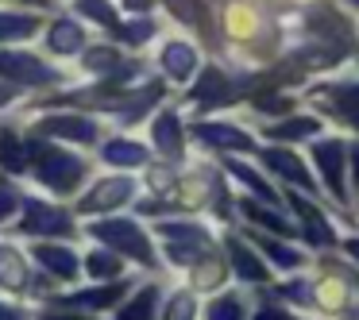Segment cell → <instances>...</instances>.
Here are the masks:
<instances>
[{
  "instance_id": "cell-1",
  "label": "cell",
  "mask_w": 359,
  "mask_h": 320,
  "mask_svg": "<svg viewBox=\"0 0 359 320\" xmlns=\"http://www.w3.org/2000/svg\"><path fill=\"white\" fill-rule=\"evenodd\" d=\"M359 305V266L340 247L317 251L309 266V316L351 320Z\"/></svg>"
},
{
  "instance_id": "cell-2",
  "label": "cell",
  "mask_w": 359,
  "mask_h": 320,
  "mask_svg": "<svg viewBox=\"0 0 359 320\" xmlns=\"http://www.w3.org/2000/svg\"><path fill=\"white\" fill-rule=\"evenodd\" d=\"M305 109H313L328 127H340L348 135H359V70H336L302 85Z\"/></svg>"
},
{
  "instance_id": "cell-3",
  "label": "cell",
  "mask_w": 359,
  "mask_h": 320,
  "mask_svg": "<svg viewBox=\"0 0 359 320\" xmlns=\"http://www.w3.org/2000/svg\"><path fill=\"white\" fill-rule=\"evenodd\" d=\"M348 147L351 135L340 132V127H328L317 139L305 143V155H309L313 170H317V181L325 189V201L336 204L344 212H359L355 193H351V170H348Z\"/></svg>"
},
{
  "instance_id": "cell-4",
  "label": "cell",
  "mask_w": 359,
  "mask_h": 320,
  "mask_svg": "<svg viewBox=\"0 0 359 320\" xmlns=\"http://www.w3.org/2000/svg\"><path fill=\"white\" fill-rule=\"evenodd\" d=\"M255 162L278 181L282 189H302L309 197H325L317 181V170H313L305 147H286V143H259L255 151Z\"/></svg>"
},
{
  "instance_id": "cell-5",
  "label": "cell",
  "mask_w": 359,
  "mask_h": 320,
  "mask_svg": "<svg viewBox=\"0 0 359 320\" xmlns=\"http://www.w3.org/2000/svg\"><path fill=\"white\" fill-rule=\"evenodd\" d=\"M89 235H93L101 247H112L116 255L132 258L135 266H147V270H155V266H158L155 239H151V232L140 224V220L104 216V220H93V224H89Z\"/></svg>"
},
{
  "instance_id": "cell-6",
  "label": "cell",
  "mask_w": 359,
  "mask_h": 320,
  "mask_svg": "<svg viewBox=\"0 0 359 320\" xmlns=\"http://www.w3.org/2000/svg\"><path fill=\"white\" fill-rule=\"evenodd\" d=\"M189 139L197 143V147L212 151V155H255L259 151V132L248 124H240V120H217V116H201L189 124Z\"/></svg>"
},
{
  "instance_id": "cell-7",
  "label": "cell",
  "mask_w": 359,
  "mask_h": 320,
  "mask_svg": "<svg viewBox=\"0 0 359 320\" xmlns=\"http://www.w3.org/2000/svg\"><path fill=\"white\" fill-rule=\"evenodd\" d=\"M220 247H224L228 263H232V278L240 281V286L263 289V286H271V281L278 278V274L271 270V263L263 258V251L248 239V232H243L240 224H224V232H220Z\"/></svg>"
},
{
  "instance_id": "cell-8",
  "label": "cell",
  "mask_w": 359,
  "mask_h": 320,
  "mask_svg": "<svg viewBox=\"0 0 359 320\" xmlns=\"http://www.w3.org/2000/svg\"><path fill=\"white\" fill-rule=\"evenodd\" d=\"M27 151L35 155V178L55 193H74L86 181L89 166L78 155H66L62 147H47V143H27Z\"/></svg>"
},
{
  "instance_id": "cell-9",
  "label": "cell",
  "mask_w": 359,
  "mask_h": 320,
  "mask_svg": "<svg viewBox=\"0 0 359 320\" xmlns=\"http://www.w3.org/2000/svg\"><path fill=\"white\" fill-rule=\"evenodd\" d=\"M240 228L248 232V239L263 251V258L271 263V270L278 274V278H286V274H302V270H309V266H313V251L305 247L302 239L271 235V232H259V228H248V224H240Z\"/></svg>"
},
{
  "instance_id": "cell-10",
  "label": "cell",
  "mask_w": 359,
  "mask_h": 320,
  "mask_svg": "<svg viewBox=\"0 0 359 320\" xmlns=\"http://www.w3.org/2000/svg\"><path fill=\"white\" fill-rule=\"evenodd\" d=\"M220 170L228 174V181H232L240 193H251L266 204H286L282 186L255 162V155H220Z\"/></svg>"
},
{
  "instance_id": "cell-11",
  "label": "cell",
  "mask_w": 359,
  "mask_h": 320,
  "mask_svg": "<svg viewBox=\"0 0 359 320\" xmlns=\"http://www.w3.org/2000/svg\"><path fill=\"white\" fill-rule=\"evenodd\" d=\"M236 224L259 228V232H271V235H286V239H302L297 220L286 204H266L251 193H240V189H236Z\"/></svg>"
},
{
  "instance_id": "cell-12",
  "label": "cell",
  "mask_w": 359,
  "mask_h": 320,
  "mask_svg": "<svg viewBox=\"0 0 359 320\" xmlns=\"http://www.w3.org/2000/svg\"><path fill=\"white\" fill-rule=\"evenodd\" d=\"M259 139L263 143H286V147H305L309 139H317L320 132H328V124L317 116L313 109H297L290 112V116H278V120H263V124H255Z\"/></svg>"
},
{
  "instance_id": "cell-13",
  "label": "cell",
  "mask_w": 359,
  "mask_h": 320,
  "mask_svg": "<svg viewBox=\"0 0 359 320\" xmlns=\"http://www.w3.org/2000/svg\"><path fill=\"white\" fill-rule=\"evenodd\" d=\"M255 301H259L255 289L236 281V286H224V289H217V293L205 297L201 320H251Z\"/></svg>"
},
{
  "instance_id": "cell-14",
  "label": "cell",
  "mask_w": 359,
  "mask_h": 320,
  "mask_svg": "<svg viewBox=\"0 0 359 320\" xmlns=\"http://www.w3.org/2000/svg\"><path fill=\"white\" fill-rule=\"evenodd\" d=\"M132 201H135V181L128 178V174H116V178L97 181V186L78 201V209L86 212V216H104V212H116Z\"/></svg>"
},
{
  "instance_id": "cell-15",
  "label": "cell",
  "mask_w": 359,
  "mask_h": 320,
  "mask_svg": "<svg viewBox=\"0 0 359 320\" xmlns=\"http://www.w3.org/2000/svg\"><path fill=\"white\" fill-rule=\"evenodd\" d=\"M186 143H189V127L182 124L178 109H163L151 120V147H155L166 162L178 166L182 158H186Z\"/></svg>"
},
{
  "instance_id": "cell-16",
  "label": "cell",
  "mask_w": 359,
  "mask_h": 320,
  "mask_svg": "<svg viewBox=\"0 0 359 320\" xmlns=\"http://www.w3.org/2000/svg\"><path fill=\"white\" fill-rule=\"evenodd\" d=\"M186 278H189L186 286H194L201 297H209V293H217V289H224V286H232V281H236L232 278V263H228V255H224L220 243H217V247H209L194 266H189Z\"/></svg>"
},
{
  "instance_id": "cell-17",
  "label": "cell",
  "mask_w": 359,
  "mask_h": 320,
  "mask_svg": "<svg viewBox=\"0 0 359 320\" xmlns=\"http://www.w3.org/2000/svg\"><path fill=\"white\" fill-rule=\"evenodd\" d=\"M158 70H163L166 81H174V85H189V81L197 78V70H201V50H197V43L166 39L163 50H158Z\"/></svg>"
},
{
  "instance_id": "cell-18",
  "label": "cell",
  "mask_w": 359,
  "mask_h": 320,
  "mask_svg": "<svg viewBox=\"0 0 359 320\" xmlns=\"http://www.w3.org/2000/svg\"><path fill=\"white\" fill-rule=\"evenodd\" d=\"M0 78L24 81V85H50V81H58V74L24 50H0Z\"/></svg>"
},
{
  "instance_id": "cell-19",
  "label": "cell",
  "mask_w": 359,
  "mask_h": 320,
  "mask_svg": "<svg viewBox=\"0 0 359 320\" xmlns=\"http://www.w3.org/2000/svg\"><path fill=\"white\" fill-rule=\"evenodd\" d=\"M155 235L163 243H205V247H209V243H220V235L194 216H158Z\"/></svg>"
},
{
  "instance_id": "cell-20",
  "label": "cell",
  "mask_w": 359,
  "mask_h": 320,
  "mask_svg": "<svg viewBox=\"0 0 359 320\" xmlns=\"http://www.w3.org/2000/svg\"><path fill=\"white\" fill-rule=\"evenodd\" d=\"M24 232L27 235H74V224L62 209L43 201H27V216H24Z\"/></svg>"
},
{
  "instance_id": "cell-21",
  "label": "cell",
  "mask_w": 359,
  "mask_h": 320,
  "mask_svg": "<svg viewBox=\"0 0 359 320\" xmlns=\"http://www.w3.org/2000/svg\"><path fill=\"white\" fill-rule=\"evenodd\" d=\"M163 293L166 289L158 286V281L140 286L128 301L116 305V320H158V312H163Z\"/></svg>"
},
{
  "instance_id": "cell-22",
  "label": "cell",
  "mask_w": 359,
  "mask_h": 320,
  "mask_svg": "<svg viewBox=\"0 0 359 320\" xmlns=\"http://www.w3.org/2000/svg\"><path fill=\"white\" fill-rule=\"evenodd\" d=\"M43 135H55V139H70V143H81V147H89V143L97 139V124L86 116H47L39 124Z\"/></svg>"
},
{
  "instance_id": "cell-23",
  "label": "cell",
  "mask_w": 359,
  "mask_h": 320,
  "mask_svg": "<svg viewBox=\"0 0 359 320\" xmlns=\"http://www.w3.org/2000/svg\"><path fill=\"white\" fill-rule=\"evenodd\" d=\"M158 320H201V293L194 286H178L170 293H163Z\"/></svg>"
},
{
  "instance_id": "cell-24",
  "label": "cell",
  "mask_w": 359,
  "mask_h": 320,
  "mask_svg": "<svg viewBox=\"0 0 359 320\" xmlns=\"http://www.w3.org/2000/svg\"><path fill=\"white\" fill-rule=\"evenodd\" d=\"M124 289H128V281L112 278V281H104V286H97V289L70 293V297H66V305H78V309H112V305L124 301Z\"/></svg>"
},
{
  "instance_id": "cell-25",
  "label": "cell",
  "mask_w": 359,
  "mask_h": 320,
  "mask_svg": "<svg viewBox=\"0 0 359 320\" xmlns=\"http://www.w3.org/2000/svg\"><path fill=\"white\" fill-rule=\"evenodd\" d=\"M104 162L120 166V170H140L151 162V151L135 139H109L104 143Z\"/></svg>"
},
{
  "instance_id": "cell-26",
  "label": "cell",
  "mask_w": 359,
  "mask_h": 320,
  "mask_svg": "<svg viewBox=\"0 0 359 320\" xmlns=\"http://www.w3.org/2000/svg\"><path fill=\"white\" fill-rule=\"evenodd\" d=\"M35 258H39V263L62 281L78 278V270H81V258L74 255L70 247H50V243H43V247H35Z\"/></svg>"
},
{
  "instance_id": "cell-27",
  "label": "cell",
  "mask_w": 359,
  "mask_h": 320,
  "mask_svg": "<svg viewBox=\"0 0 359 320\" xmlns=\"http://www.w3.org/2000/svg\"><path fill=\"white\" fill-rule=\"evenodd\" d=\"M47 47L55 50V55H78V50L86 47V32H81L74 20H58L47 35Z\"/></svg>"
},
{
  "instance_id": "cell-28",
  "label": "cell",
  "mask_w": 359,
  "mask_h": 320,
  "mask_svg": "<svg viewBox=\"0 0 359 320\" xmlns=\"http://www.w3.org/2000/svg\"><path fill=\"white\" fill-rule=\"evenodd\" d=\"M86 270L93 274V278H104V281H112V278H120V274H124V255H116L112 247H104V251H93V255L86 258Z\"/></svg>"
},
{
  "instance_id": "cell-29",
  "label": "cell",
  "mask_w": 359,
  "mask_h": 320,
  "mask_svg": "<svg viewBox=\"0 0 359 320\" xmlns=\"http://www.w3.org/2000/svg\"><path fill=\"white\" fill-rule=\"evenodd\" d=\"M0 281H4L8 289H24L27 286V266L12 247H0Z\"/></svg>"
},
{
  "instance_id": "cell-30",
  "label": "cell",
  "mask_w": 359,
  "mask_h": 320,
  "mask_svg": "<svg viewBox=\"0 0 359 320\" xmlns=\"http://www.w3.org/2000/svg\"><path fill=\"white\" fill-rule=\"evenodd\" d=\"M255 293H259V289H255ZM251 320H313V316H305V312H297V309H290V305L274 301V297H263V293H259Z\"/></svg>"
},
{
  "instance_id": "cell-31",
  "label": "cell",
  "mask_w": 359,
  "mask_h": 320,
  "mask_svg": "<svg viewBox=\"0 0 359 320\" xmlns=\"http://www.w3.org/2000/svg\"><path fill=\"white\" fill-rule=\"evenodd\" d=\"M35 27H39L35 16H12V12H0V43L27 39V35H35Z\"/></svg>"
},
{
  "instance_id": "cell-32",
  "label": "cell",
  "mask_w": 359,
  "mask_h": 320,
  "mask_svg": "<svg viewBox=\"0 0 359 320\" xmlns=\"http://www.w3.org/2000/svg\"><path fill=\"white\" fill-rule=\"evenodd\" d=\"M78 12L89 20H97L101 27H109V32H120V20H116V8H112L109 0H78Z\"/></svg>"
},
{
  "instance_id": "cell-33",
  "label": "cell",
  "mask_w": 359,
  "mask_h": 320,
  "mask_svg": "<svg viewBox=\"0 0 359 320\" xmlns=\"http://www.w3.org/2000/svg\"><path fill=\"white\" fill-rule=\"evenodd\" d=\"M120 62H124V58H120L116 47H93V50L86 55V70H89V74H104V78H109V74L116 70Z\"/></svg>"
},
{
  "instance_id": "cell-34",
  "label": "cell",
  "mask_w": 359,
  "mask_h": 320,
  "mask_svg": "<svg viewBox=\"0 0 359 320\" xmlns=\"http://www.w3.org/2000/svg\"><path fill=\"white\" fill-rule=\"evenodd\" d=\"M116 35L128 43V47H143V43L155 35V20H151V16H135L132 24H120Z\"/></svg>"
},
{
  "instance_id": "cell-35",
  "label": "cell",
  "mask_w": 359,
  "mask_h": 320,
  "mask_svg": "<svg viewBox=\"0 0 359 320\" xmlns=\"http://www.w3.org/2000/svg\"><path fill=\"white\" fill-rule=\"evenodd\" d=\"M0 162L8 166V170H24V155H20V139L12 132H4L0 135Z\"/></svg>"
},
{
  "instance_id": "cell-36",
  "label": "cell",
  "mask_w": 359,
  "mask_h": 320,
  "mask_svg": "<svg viewBox=\"0 0 359 320\" xmlns=\"http://www.w3.org/2000/svg\"><path fill=\"white\" fill-rule=\"evenodd\" d=\"M348 170H351V193H355V204H359V135H351V147H348Z\"/></svg>"
},
{
  "instance_id": "cell-37",
  "label": "cell",
  "mask_w": 359,
  "mask_h": 320,
  "mask_svg": "<svg viewBox=\"0 0 359 320\" xmlns=\"http://www.w3.org/2000/svg\"><path fill=\"white\" fill-rule=\"evenodd\" d=\"M340 251L359 266V228H351V232H344V235H340Z\"/></svg>"
},
{
  "instance_id": "cell-38",
  "label": "cell",
  "mask_w": 359,
  "mask_h": 320,
  "mask_svg": "<svg viewBox=\"0 0 359 320\" xmlns=\"http://www.w3.org/2000/svg\"><path fill=\"white\" fill-rule=\"evenodd\" d=\"M16 193H12V189L8 186H0V220H8L12 216V212H16Z\"/></svg>"
},
{
  "instance_id": "cell-39",
  "label": "cell",
  "mask_w": 359,
  "mask_h": 320,
  "mask_svg": "<svg viewBox=\"0 0 359 320\" xmlns=\"http://www.w3.org/2000/svg\"><path fill=\"white\" fill-rule=\"evenodd\" d=\"M151 4H155V0H124V8H128V12H140V16L151 8Z\"/></svg>"
},
{
  "instance_id": "cell-40",
  "label": "cell",
  "mask_w": 359,
  "mask_h": 320,
  "mask_svg": "<svg viewBox=\"0 0 359 320\" xmlns=\"http://www.w3.org/2000/svg\"><path fill=\"white\" fill-rule=\"evenodd\" d=\"M0 320H20V312L8 309V305H0Z\"/></svg>"
},
{
  "instance_id": "cell-41",
  "label": "cell",
  "mask_w": 359,
  "mask_h": 320,
  "mask_svg": "<svg viewBox=\"0 0 359 320\" xmlns=\"http://www.w3.org/2000/svg\"><path fill=\"white\" fill-rule=\"evenodd\" d=\"M43 320H89V316H62V312H50V316H43Z\"/></svg>"
},
{
  "instance_id": "cell-42",
  "label": "cell",
  "mask_w": 359,
  "mask_h": 320,
  "mask_svg": "<svg viewBox=\"0 0 359 320\" xmlns=\"http://www.w3.org/2000/svg\"><path fill=\"white\" fill-rule=\"evenodd\" d=\"M12 101V89L8 85H0V104H8Z\"/></svg>"
},
{
  "instance_id": "cell-43",
  "label": "cell",
  "mask_w": 359,
  "mask_h": 320,
  "mask_svg": "<svg viewBox=\"0 0 359 320\" xmlns=\"http://www.w3.org/2000/svg\"><path fill=\"white\" fill-rule=\"evenodd\" d=\"M340 4H344L348 12H355V16H359V0H340Z\"/></svg>"
},
{
  "instance_id": "cell-44",
  "label": "cell",
  "mask_w": 359,
  "mask_h": 320,
  "mask_svg": "<svg viewBox=\"0 0 359 320\" xmlns=\"http://www.w3.org/2000/svg\"><path fill=\"white\" fill-rule=\"evenodd\" d=\"M351 70H359V55H355V58H351Z\"/></svg>"
},
{
  "instance_id": "cell-45",
  "label": "cell",
  "mask_w": 359,
  "mask_h": 320,
  "mask_svg": "<svg viewBox=\"0 0 359 320\" xmlns=\"http://www.w3.org/2000/svg\"><path fill=\"white\" fill-rule=\"evenodd\" d=\"M351 320H359V305H355V316H351Z\"/></svg>"
},
{
  "instance_id": "cell-46",
  "label": "cell",
  "mask_w": 359,
  "mask_h": 320,
  "mask_svg": "<svg viewBox=\"0 0 359 320\" xmlns=\"http://www.w3.org/2000/svg\"><path fill=\"white\" fill-rule=\"evenodd\" d=\"M32 4H47V0H32Z\"/></svg>"
},
{
  "instance_id": "cell-47",
  "label": "cell",
  "mask_w": 359,
  "mask_h": 320,
  "mask_svg": "<svg viewBox=\"0 0 359 320\" xmlns=\"http://www.w3.org/2000/svg\"><path fill=\"white\" fill-rule=\"evenodd\" d=\"M294 4H305V0H294Z\"/></svg>"
},
{
  "instance_id": "cell-48",
  "label": "cell",
  "mask_w": 359,
  "mask_h": 320,
  "mask_svg": "<svg viewBox=\"0 0 359 320\" xmlns=\"http://www.w3.org/2000/svg\"><path fill=\"white\" fill-rule=\"evenodd\" d=\"M313 320H325V316H313Z\"/></svg>"
}]
</instances>
